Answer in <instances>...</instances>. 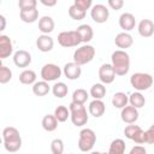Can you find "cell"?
Wrapping results in <instances>:
<instances>
[{"label":"cell","mask_w":154,"mask_h":154,"mask_svg":"<svg viewBox=\"0 0 154 154\" xmlns=\"http://www.w3.org/2000/svg\"><path fill=\"white\" fill-rule=\"evenodd\" d=\"M111 65L117 76H125L130 70V57L126 51L117 49L111 55Z\"/></svg>","instance_id":"obj_1"},{"label":"cell","mask_w":154,"mask_h":154,"mask_svg":"<svg viewBox=\"0 0 154 154\" xmlns=\"http://www.w3.org/2000/svg\"><path fill=\"white\" fill-rule=\"evenodd\" d=\"M2 140L4 148L10 153L18 152L22 147V137L14 126H7L2 130Z\"/></svg>","instance_id":"obj_2"},{"label":"cell","mask_w":154,"mask_h":154,"mask_svg":"<svg viewBox=\"0 0 154 154\" xmlns=\"http://www.w3.org/2000/svg\"><path fill=\"white\" fill-rule=\"evenodd\" d=\"M130 84L136 91H144L148 90L153 85V77L146 72H136L132 73L130 77Z\"/></svg>","instance_id":"obj_3"},{"label":"cell","mask_w":154,"mask_h":154,"mask_svg":"<svg viewBox=\"0 0 154 154\" xmlns=\"http://www.w3.org/2000/svg\"><path fill=\"white\" fill-rule=\"evenodd\" d=\"M69 109L71 114L70 116L71 122L75 126H83L88 123L89 116H88V112L84 105H77V103L71 102L69 106Z\"/></svg>","instance_id":"obj_4"},{"label":"cell","mask_w":154,"mask_h":154,"mask_svg":"<svg viewBox=\"0 0 154 154\" xmlns=\"http://www.w3.org/2000/svg\"><path fill=\"white\" fill-rule=\"evenodd\" d=\"M95 57V48L91 45H83L73 52V61L79 66L90 63Z\"/></svg>","instance_id":"obj_5"},{"label":"cell","mask_w":154,"mask_h":154,"mask_svg":"<svg viewBox=\"0 0 154 154\" xmlns=\"http://www.w3.org/2000/svg\"><path fill=\"white\" fill-rule=\"evenodd\" d=\"M96 142V135L94 130L89 128H84L79 131V137H78V148L81 152H90Z\"/></svg>","instance_id":"obj_6"},{"label":"cell","mask_w":154,"mask_h":154,"mask_svg":"<svg viewBox=\"0 0 154 154\" xmlns=\"http://www.w3.org/2000/svg\"><path fill=\"white\" fill-rule=\"evenodd\" d=\"M58 43L61 47L69 48V47H77L82 42L76 30H66V31H61L58 35Z\"/></svg>","instance_id":"obj_7"},{"label":"cell","mask_w":154,"mask_h":154,"mask_svg":"<svg viewBox=\"0 0 154 154\" xmlns=\"http://www.w3.org/2000/svg\"><path fill=\"white\" fill-rule=\"evenodd\" d=\"M61 73H63L61 69L57 64H53V63L45 64L41 69V78L42 81H46V82L57 81L61 76Z\"/></svg>","instance_id":"obj_8"},{"label":"cell","mask_w":154,"mask_h":154,"mask_svg":"<svg viewBox=\"0 0 154 154\" xmlns=\"http://www.w3.org/2000/svg\"><path fill=\"white\" fill-rule=\"evenodd\" d=\"M90 17L95 23L102 24L108 20L109 11L105 5L96 4V5H93V7L90 8Z\"/></svg>","instance_id":"obj_9"},{"label":"cell","mask_w":154,"mask_h":154,"mask_svg":"<svg viewBox=\"0 0 154 154\" xmlns=\"http://www.w3.org/2000/svg\"><path fill=\"white\" fill-rule=\"evenodd\" d=\"M114 69L111 64H102L99 69V79L102 84H111L116 78Z\"/></svg>","instance_id":"obj_10"},{"label":"cell","mask_w":154,"mask_h":154,"mask_svg":"<svg viewBox=\"0 0 154 154\" xmlns=\"http://www.w3.org/2000/svg\"><path fill=\"white\" fill-rule=\"evenodd\" d=\"M13 63L17 67H28L31 64V54L25 49H18L13 53Z\"/></svg>","instance_id":"obj_11"},{"label":"cell","mask_w":154,"mask_h":154,"mask_svg":"<svg viewBox=\"0 0 154 154\" xmlns=\"http://www.w3.org/2000/svg\"><path fill=\"white\" fill-rule=\"evenodd\" d=\"M63 73L64 76L67 78V79H71V81H75V79H78L82 75V69L78 64H76L75 61H71V63H66L64 69H63Z\"/></svg>","instance_id":"obj_12"},{"label":"cell","mask_w":154,"mask_h":154,"mask_svg":"<svg viewBox=\"0 0 154 154\" xmlns=\"http://www.w3.org/2000/svg\"><path fill=\"white\" fill-rule=\"evenodd\" d=\"M135 25H136V19H135V16L132 13L124 12V13L120 14V17H119V26L125 32H129L132 29H135Z\"/></svg>","instance_id":"obj_13"},{"label":"cell","mask_w":154,"mask_h":154,"mask_svg":"<svg viewBox=\"0 0 154 154\" xmlns=\"http://www.w3.org/2000/svg\"><path fill=\"white\" fill-rule=\"evenodd\" d=\"M114 43H116V46H117L119 49L125 51L126 48H130V47L132 46L134 38H132V36H131L129 32L123 31V32H119V34L116 35V37H114Z\"/></svg>","instance_id":"obj_14"},{"label":"cell","mask_w":154,"mask_h":154,"mask_svg":"<svg viewBox=\"0 0 154 154\" xmlns=\"http://www.w3.org/2000/svg\"><path fill=\"white\" fill-rule=\"evenodd\" d=\"M13 53V45L7 35H0V59H6Z\"/></svg>","instance_id":"obj_15"},{"label":"cell","mask_w":154,"mask_h":154,"mask_svg":"<svg viewBox=\"0 0 154 154\" xmlns=\"http://www.w3.org/2000/svg\"><path fill=\"white\" fill-rule=\"evenodd\" d=\"M138 109L132 106H125L120 112V118L126 124H134L138 119Z\"/></svg>","instance_id":"obj_16"},{"label":"cell","mask_w":154,"mask_h":154,"mask_svg":"<svg viewBox=\"0 0 154 154\" xmlns=\"http://www.w3.org/2000/svg\"><path fill=\"white\" fill-rule=\"evenodd\" d=\"M36 47L38 48V51H41L43 53L51 52L54 47V40L49 35H43L42 34L36 38Z\"/></svg>","instance_id":"obj_17"},{"label":"cell","mask_w":154,"mask_h":154,"mask_svg":"<svg viewBox=\"0 0 154 154\" xmlns=\"http://www.w3.org/2000/svg\"><path fill=\"white\" fill-rule=\"evenodd\" d=\"M88 111L94 118H100L106 112V105L102 100H93L88 106Z\"/></svg>","instance_id":"obj_18"},{"label":"cell","mask_w":154,"mask_h":154,"mask_svg":"<svg viewBox=\"0 0 154 154\" xmlns=\"http://www.w3.org/2000/svg\"><path fill=\"white\" fill-rule=\"evenodd\" d=\"M79 38H81V42L88 45V42H90L93 40V36H94V31H93V28L89 25V24H81L77 29H76Z\"/></svg>","instance_id":"obj_19"},{"label":"cell","mask_w":154,"mask_h":154,"mask_svg":"<svg viewBox=\"0 0 154 154\" xmlns=\"http://www.w3.org/2000/svg\"><path fill=\"white\" fill-rule=\"evenodd\" d=\"M55 23L53 20L52 17L49 16H42L38 19V30L43 34V35H48L54 30Z\"/></svg>","instance_id":"obj_20"},{"label":"cell","mask_w":154,"mask_h":154,"mask_svg":"<svg viewBox=\"0 0 154 154\" xmlns=\"http://www.w3.org/2000/svg\"><path fill=\"white\" fill-rule=\"evenodd\" d=\"M138 34L142 37H150L154 34V23L150 19H142L137 25Z\"/></svg>","instance_id":"obj_21"},{"label":"cell","mask_w":154,"mask_h":154,"mask_svg":"<svg viewBox=\"0 0 154 154\" xmlns=\"http://www.w3.org/2000/svg\"><path fill=\"white\" fill-rule=\"evenodd\" d=\"M19 18L24 23H35L38 19V10L37 8L20 10L19 11Z\"/></svg>","instance_id":"obj_22"},{"label":"cell","mask_w":154,"mask_h":154,"mask_svg":"<svg viewBox=\"0 0 154 154\" xmlns=\"http://www.w3.org/2000/svg\"><path fill=\"white\" fill-rule=\"evenodd\" d=\"M36 77L37 76L35 71L25 69L19 73V82L25 85H34L36 83Z\"/></svg>","instance_id":"obj_23"},{"label":"cell","mask_w":154,"mask_h":154,"mask_svg":"<svg viewBox=\"0 0 154 154\" xmlns=\"http://www.w3.org/2000/svg\"><path fill=\"white\" fill-rule=\"evenodd\" d=\"M58 120L57 118L54 117V114H46L43 118H42V122H41V125L43 128V130L48 131V132H52L54 130H57L58 128Z\"/></svg>","instance_id":"obj_24"},{"label":"cell","mask_w":154,"mask_h":154,"mask_svg":"<svg viewBox=\"0 0 154 154\" xmlns=\"http://www.w3.org/2000/svg\"><path fill=\"white\" fill-rule=\"evenodd\" d=\"M128 102H129V96L123 91H118L112 96V105L116 108L123 109L125 106H128Z\"/></svg>","instance_id":"obj_25"},{"label":"cell","mask_w":154,"mask_h":154,"mask_svg":"<svg viewBox=\"0 0 154 154\" xmlns=\"http://www.w3.org/2000/svg\"><path fill=\"white\" fill-rule=\"evenodd\" d=\"M125 149H126V144H125L124 140L116 138L109 144L108 154H125Z\"/></svg>","instance_id":"obj_26"},{"label":"cell","mask_w":154,"mask_h":154,"mask_svg":"<svg viewBox=\"0 0 154 154\" xmlns=\"http://www.w3.org/2000/svg\"><path fill=\"white\" fill-rule=\"evenodd\" d=\"M106 91L107 90H106L105 84H102V83H95V84L91 85L89 94H90V96L94 100H102L105 97V95H106Z\"/></svg>","instance_id":"obj_27"},{"label":"cell","mask_w":154,"mask_h":154,"mask_svg":"<svg viewBox=\"0 0 154 154\" xmlns=\"http://www.w3.org/2000/svg\"><path fill=\"white\" fill-rule=\"evenodd\" d=\"M49 90H51V87L46 81H38L32 85V93L36 96H45L49 93Z\"/></svg>","instance_id":"obj_28"},{"label":"cell","mask_w":154,"mask_h":154,"mask_svg":"<svg viewBox=\"0 0 154 154\" xmlns=\"http://www.w3.org/2000/svg\"><path fill=\"white\" fill-rule=\"evenodd\" d=\"M88 97H89L88 91L83 88H79V89H76L72 93V101L71 102L77 103V105H84L87 102Z\"/></svg>","instance_id":"obj_29"},{"label":"cell","mask_w":154,"mask_h":154,"mask_svg":"<svg viewBox=\"0 0 154 154\" xmlns=\"http://www.w3.org/2000/svg\"><path fill=\"white\" fill-rule=\"evenodd\" d=\"M129 102H130V106L138 109V108H142L146 105V97L140 91H134L129 96Z\"/></svg>","instance_id":"obj_30"},{"label":"cell","mask_w":154,"mask_h":154,"mask_svg":"<svg viewBox=\"0 0 154 154\" xmlns=\"http://www.w3.org/2000/svg\"><path fill=\"white\" fill-rule=\"evenodd\" d=\"M52 93H53V95H54L55 97L63 99V97H65V96L67 95L69 88H67V85H66L64 82H57V83L52 87Z\"/></svg>","instance_id":"obj_31"},{"label":"cell","mask_w":154,"mask_h":154,"mask_svg":"<svg viewBox=\"0 0 154 154\" xmlns=\"http://www.w3.org/2000/svg\"><path fill=\"white\" fill-rule=\"evenodd\" d=\"M70 116H71V114H70V109H69L66 106L60 105V106L55 107V109H54V117L57 118V120H58L59 123L66 122L67 118H70Z\"/></svg>","instance_id":"obj_32"},{"label":"cell","mask_w":154,"mask_h":154,"mask_svg":"<svg viewBox=\"0 0 154 154\" xmlns=\"http://www.w3.org/2000/svg\"><path fill=\"white\" fill-rule=\"evenodd\" d=\"M69 16L73 19V20H82L85 18L87 16V11L82 10L81 7L76 6L75 4H72L70 7H69Z\"/></svg>","instance_id":"obj_33"},{"label":"cell","mask_w":154,"mask_h":154,"mask_svg":"<svg viewBox=\"0 0 154 154\" xmlns=\"http://www.w3.org/2000/svg\"><path fill=\"white\" fill-rule=\"evenodd\" d=\"M11 79H12V71L7 66L1 65L0 66V83L1 84H6Z\"/></svg>","instance_id":"obj_34"},{"label":"cell","mask_w":154,"mask_h":154,"mask_svg":"<svg viewBox=\"0 0 154 154\" xmlns=\"http://www.w3.org/2000/svg\"><path fill=\"white\" fill-rule=\"evenodd\" d=\"M51 152H52V154H63L64 153V142L61 138H54L51 142Z\"/></svg>","instance_id":"obj_35"},{"label":"cell","mask_w":154,"mask_h":154,"mask_svg":"<svg viewBox=\"0 0 154 154\" xmlns=\"http://www.w3.org/2000/svg\"><path fill=\"white\" fill-rule=\"evenodd\" d=\"M37 1L36 0H19L18 6L20 10H30V8H36Z\"/></svg>","instance_id":"obj_36"},{"label":"cell","mask_w":154,"mask_h":154,"mask_svg":"<svg viewBox=\"0 0 154 154\" xmlns=\"http://www.w3.org/2000/svg\"><path fill=\"white\" fill-rule=\"evenodd\" d=\"M131 141H134L135 143H137V144H143V143H146V131H143L141 128L135 132V135H134V137H132V140Z\"/></svg>","instance_id":"obj_37"},{"label":"cell","mask_w":154,"mask_h":154,"mask_svg":"<svg viewBox=\"0 0 154 154\" xmlns=\"http://www.w3.org/2000/svg\"><path fill=\"white\" fill-rule=\"evenodd\" d=\"M138 129H140V126H138V125L129 124V125L124 129V135H125V137H126V138H129V140H132V137H134L135 132H136Z\"/></svg>","instance_id":"obj_38"},{"label":"cell","mask_w":154,"mask_h":154,"mask_svg":"<svg viewBox=\"0 0 154 154\" xmlns=\"http://www.w3.org/2000/svg\"><path fill=\"white\" fill-rule=\"evenodd\" d=\"M73 4L76 6H78V7H81L84 11H87V10H89V8L93 7V1L91 0H75Z\"/></svg>","instance_id":"obj_39"},{"label":"cell","mask_w":154,"mask_h":154,"mask_svg":"<svg viewBox=\"0 0 154 154\" xmlns=\"http://www.w3.org/2000/svg\"><path fill=\"white\" fill-rule=\"evenodd\" d=\"M146 143L153 144L154 143V124H152L148 130H146Z\"/></svg>","instance_id":"obj_40"},{"label":"cell","mask_w":154,"mask_h":154,"mask_svg":"<svg viewBox=\"0 0 154 154\" xmlns=\"http://www.w3.org/2000/svg\"><path fill=\"white\" fill-rule=\"evenodd\" d=\"M108 6L112 10H120L124 6V1L123 0H108Z\"/></svg>","instance_id":"obj_41"},{"label":"cell","mask_w":154,"mask_h":154,"mask_svg":"<svg viewBox=\"0 0 154 154\" xmlns=\"http://www.w3.org/2000/svg\"><path fill=\"white\" fill-rule=\"evenodd\" d=\"M129 154H147V150H146V148L143 147V146H135V147H132L131 149H130V152H129Z\"/></svg>","instance_id":"obj_42"},{"label":"cell","mask_w":154,"mask_h":154,"mask_svg":"<svg viewBox=\"0 0 154 154\" xmlns=\"http://www.w3.org/2000/svg\"><path fill=\"white\" fill-rule=\"evenodd\" d=\"M40 2L47 7H53L57 5V0H48V1L47 0H40Z\"/></svg>","instance_id":"obj_43"},{"label":"cell","mask_w":154,"mask_h":154,"mask_svg":"<svg viewBox=\"0 0 154 154\" xmlns=\"http://www.w3.org/2000/svg\"><path fill=\"white\" fill-rule=\"evenodd\" d=\"M0 22H1V26H0V31H2L5 29V25H6V18L4 14H0Z\"/></svg>","instance_id":"obj_44"},{"label":"cell","mask_w":154,"mask_h":154,"mask_svg":"<svg viewBox=\"0 0 154 154\" xmlns=\"http://www.w3.org/2000/svg\"><path fill=\"white\" fill-rule=\"evenodd\" d=\"M90 154H101V152H91Z\"/></svg>","instance_id":"obj_45"},{"label":"cell","mask_w":154,"mask_h":154,"mask_svg":"<svg viewBox=\"0 0 154 154\" xmlns=\"http://www.w3.org/2000/svg\"><path fill=\"white\" fill-rule=\"evenodd\" d=\"M101 154H108V152H107V153H101Z\"/></svg>","instance_id":"obj_46"}]
</instances>
